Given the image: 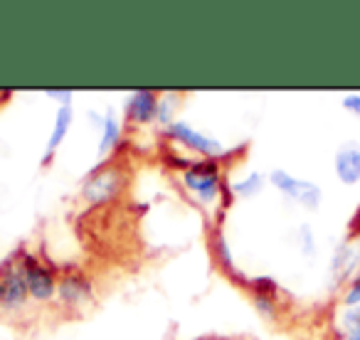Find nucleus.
<instances>
[{"mask_svg":"<svg viewBox=\"0 0 360 340\" xmlns=\"http://www.w3.org/2000/svg\"><path fill=\"white\" fill-rule=\"evenodd\" d=\"M264 176L262 173H250V176L245 178V181H240V183H235L232 185V190H235V195H240V197H255V195H259L262 190H264Z\"/></svg>","mask_w":360,"mask_h":340,"instance_id":"nucleus-13","label":"nucleus"},{"mask_svg":"<svg viewBox=\"0 0 360 340\" xmlns=\"http://www.w3.org/2000/svg\"><path fill=\"white\" fill-rule=\"evenodd\" d=\"M27 294H30V291H27L22 266H11V269L3 271V276H0V306L18 308V306L25 303Z\"/></svg>","mask_w":360,"mask_h":340,"instance_id":"nucleus-4","label":"nucleus"},{"mask_svg":"<svg viewBox=\"0 0 360 340\" xmlns=\"http://www.w3.org/2000/svg\"><path fill=\"white\" fill-rule=\"evenodd\" d=\"M340 104H343V109L348 111V114L358 116L360 119V94L358 91H353V94H345L343 99H340Z\"/></svg>","mask_w":360,"mask_h":340,"instance_id":"nucleus-16","label":"nucleus"},{"mask_svg":"<svg viewBox=\"0 0 360 340\" xmlns=\"http://www.w3.org/2000/svg\"><path fill=\"white\" fill-rule=\"evenodd\" d=\"M168 133H170V138H175L178 143L188 145V148L198 150V153L207 155V158H220V155L225 153L220 140L200 133V131H195L193 126H188L186 121H173V124L168 126Z\"/></svg>","mask_w":360,"mask_h":340,"instance_id":"nucleus-3","label":"nucleus"},{"mask_svg":"<svg viewBox=\"0 0 360 340\" xmlns=\"http://www.w3.org/2000/svg\"><path fill=\"white\" fill-rule=\"evenodd\" d=\"M345 340H360V333H348L345 335Z\"/></svg>","mask_w":360,"mask_h":340,"instance_id":"nucleus-19","label":"nucleus"},{"mask_svg":"<svg viewBox=\"0 0 360 340\" xmlns=\"http://www.w3.org/2000/svg\"><path fill=\"white\" fill-rule=\"evenodd\" d=\"M299 244H301V251L304 254H314L316 251V242H314V232H311L309 225H301L299 227Z\"/></svg>","mask_w":360,"mask_h":340,"instance_id":"nucleus-14","label":"nucleus"},{"mask_svg":"<svg viewBox=\"0 0 360 340\" xmlns=\"http://www.w3.org/2000/svg\"><path fill=\"white\" fill-rule=\"evenodd\" d=\"M72 119H75L72 106H60V111H57V116H55V126H52L50 140H47V150H45L47 158H50V155L60 148L62 140H65L67 131H70V126H72Z\"/></svg>","mask_w":360,"mask_h":340,"instance_id":"nucleus-10","label":"nucleus"},{"mask_svg":"<svg viewBox=\"0 0 360 340\" xmlns=\"http://www.w3.org/2000/svg\"><path fill=\"white\" fill-rule=\"evenodd\" d=\"M220 170H217L215 160H205V163H195L186 170L183 183L186 188L198 195L202 202H212L217 200V192H220Z\"/></svg>","mask_w":360,"mask_h":340,"instance_id":"nucleus-2","label":"nucleus"},{"mask_svg":"<svg viewBox=\"0 0 360 340\" xmlns=\"http://www.w3.org/2000/svg\"><path fill=\"white\" fill-rule=\"evenodd\" d=\"M119 185H121V173H119V170H116V168H104V170H99V173H94V176L86 181L84 197L89 202H106V200H111V197L116 195Z\"/></svg>","mask_w":360,"mask_h":340,"instance_id":"nucleus-7","label":"nucleus"},{"mask_svg":"<svg viewBox=\"0 0 360 340\" xmlns=\"http://www.w3.org/2000/svg\"><path fill=\"white\" fill-rule=\"evenodd\" d=\"M343 325L348 333H360V306H353L343 313Z\"/></svg>","mask_w":360,"mask_h":340,"instance_id":"nucleus-15","label":"nucleus"},{"mask_svg":"<svg viewBox=\"0 0 360 340\" xmlns=\"http://www.w3.org/2000/svg\"><path fill=\"white\" fill-rule=\"evenodd\" d=\"M333 170L343 185H355L360 183V143L350 140L343 143L333 155Z\"/></svg>","mask_w":360,"mask_h":340,"instance_id":"nucleus-5","label":"nucleus"},{"mask_svg":"<svg viewBox=\"0 0 360 340\" xmlns=\"http://www.w3.org/2000/svg\"><path fill=\"white\" fill-rule=\"evenodd\" d=\"M330 266H333L335 279L348 281V276L360 266V244L358 247H350V244L338 247V251H335V256H333V264Z\"/></svg>","mask_w":360,"mask_h":340,"instance_id":"nucleus-9","label":"nucleus"},{"mask_svg":"<svg viewBox=\"0 0 360 340\" xmlns=\"http://www.w3.org/2000/svg\"><path fill=\"white\" fill-rule=\"evenodd\" d=\"M22 271H25L27 291H30L35 299H40V301L52 299L57 286H55V276H52V271L47 269V266H42L40 261L32 259V256H27L25 264H22Z\"/></svg>","mask_w":360,"mask_h":340,"instance_id":"nucleus-6","label":"nucleus"},{"mask_svg":"<svg viewBox=\"0 0 360 340\" xmlns=\"http://www.w3.org/2000/svg\"><path fill=\"white\" fill-rule=\"evenodd\" d=\"M47 96L50 99H60L62 106H70L72 101V91H62V89H47Z\"/></svg>","mask_w":360,"mask_h":340,"instance_id":"nucleus-17","label":"nucleus"},{"mask_svg":"<svg viewBox=\"0 0 360 340\" xmlns=\"http://www.w3.org/2000/svg\"><path fill=\"white\" fill-rule=\"evenodd\" d=\"M121 138V124L119 119H116L114 111H109L106 114V119L101 121V143H99V153H109L111 148H116V143H119Z\"/></svg>","mask_w":360,"mask_h":340,"instance_id":"nucleus-11","label":"nucleus"},{"mask_svg":"<svg viewBox=\"0 0 360 340\" xmlns=\"http://www.w3.org/2000/svg\"><path fill=\"white\" fill-rule=\"evenodd\" d=\"M215 244H217V254L222 256V261H225V264H230V251H227V247H225V242H222V237H217Z\"/></svg>","mask_w":360,"mask_h":340,"instance_id":"nucleus-18","label":"nucleus"},{"mask_svg":"<svg viewBox=\"0 0 360 340\" xmlns=\"http://www.w3.org/2000/svg\"><path fill=\"white\" fill-rule=\"evenodd\" d=\"M269 181L281 195H286L289 200H296L299 205H304L306 210H316V207L321 205V200H323V192H321V188L316 185V183L294 178L291 173H286V170H281V168L271 170Z\"/></svg>","mask_w":360,"mask_h":340,"instance_id":"nucleus-1","label":"nucleus"},{"mask_svg":"<svg viewBox=\"0 0 360 340\" xmlns=\"http://www.w3.org/2000/svg\"><path fill=\"white\" fill-rule=\"evenodd\" d=\"M60 294L65 301H72V303H77V301H84L91 296V286L86 279H82V276H70V279H65V284L60 286Z\"/></svg>","mask_w":360,"mask_h":340,"instance_id":"nucleus-12","label":"nucleus"},{"mask_svg":"<svg viewBox=\"0 0 360 340\" xmlns=\"http://www.w3.org/2000/svg\"><path fill=\"white\" fill-rule=\"evenodd\" d=\"M158 96L148 89H141V91H134L129 99V116L139 124H148L158 116Z\"/></svg>","mask_w":360,"mask_h":340,"instance_id":"nucleus-8","label":"nucleus"}]
</instances>
